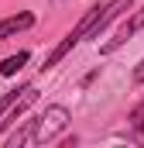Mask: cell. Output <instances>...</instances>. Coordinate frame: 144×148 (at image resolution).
I'll return each instance as SVG.
<instances>
[{
    "instance_id": "obj_1",
    "label": "cell",
    "mask_w": 144,
    "mask_h": 148,
    "mask_svg": "<svg viewBox=\"0 0 144 148\" xmlns=\"http://www.w3.org/2000/svg\"><path fill=\"white\" fill-rule=\"evenodd\" d=\"M72 114L69 107H62V103H52V107H45V110L31 117V121H24L17 131L10 127V134H7V148H24V145H45V141H55L65 127H69Z\"/></svg>"
},
{
    "instance_id": "obj_2",
    "label": "cell",
    "mask_w": 144,
    "mask_h": 148,
    "mask_svg": "<svg viewBox=\"0 0 144 148\" xmlns=\"http://www.w3.org/2000/svg\"><path fill=\"white\" fill-rule=\"evenodd\" d=\"M100 7H103V0H100V3H93V7L82 14V21H79V24L72 28L69 35H65L58 45H55V48H52V52H48V55H45V62H41V69H45V73H48V69H55V66H58L65 55H72V48H75L79 41H86V38H89V28H93V21H96Z\"/></svg>"
},
{
    "instance_id": "obj_3",
    "label": "cell",
    "mask_w": 144,
    "mask_h": 148,
    "mask_svg": "<svg viewBox=\"0 0 144 148\" xmlns=\"http://www.w3.org/2000/svg\"><path fill=\"white\" fill-rule=\"evenodd\" d=\"M141 28H144V7H137V10H134V14H130V17H127V21H124V24L117 28V35L110 38V41L103 45V48H100V52H103V55H113L117 48H124V45H127L130 38L137 35Z\"/></svg>"
},
{
    "instance_id": "obj_4",
    "label": "cell",
    "mask_w": 144,
    "mask_h": 148,
    "mask_svg": "<svg viewBox=\"0 0 144 148\" xmlns=\"http://www.w3.org/2000/svg\"><path fill=\"white\" fill-rule=\"evenodd\" d=\"M35 100H38V90L31 86V83H28V86L21 90V97H17V100H14V103H10V107L3 110V121H0V131H10V127L17 124V117H21V114L28 110V107H31Z\"/></svg>"
},
{
    "instance_id": "obj_5",
    "label": "cell",
    "mask_w": 144,
    "mask_h": 148,
    "mask_svg": "<svg viewBox=\"0 0 144 148\" xmlns=\"http://www.w3.org/2000/svg\"><path fill=\"white\" fill-rule=\"evenodd\" d=\"M28 28H35V14H31V10H17V14H10V17L0 21V41L21 35V31H28Z\"/></svg>"
},
{
    "instance_id": "obj_6",
    "label": "cell",
    "mask_w": 144,
    "mask_h": 148,
    "mask_svg": "<svg viewBox=\"0 0 144 148\" xmlns=\"http://www.w3.org/2000/svg\"><path fill=\"white\" fill-rule=\"evenodd\" d=\"M28 62H31V52H24V48H21V52L7 55V59L0 62V76H3V79H10V76H17V73H21Z\"/></svg>"
},
{
    "instance_id": "obj_7",
    "label": "cell",
    "mask_w": 144,
    "mask_h": 148,
    "mask_svg": "<svg viewBox=\"0 0 144 148\" xmlns=\"http://www.w3.org/2000/svg\"><path fill=\"white\" fill-rule=\"evenodd\" d=\"M127 121H130V127H134V131L144 138V100H141V103H137L130 114H127Z\"/></svg>"
},
{
    "instance_id": "obj_8",
    "label": "cell",
    "mask_w": 144,
    "mask_h": 148,
    "mask_svg": "<svg viewBox=\"0 0 144 148\" xmlns=\"http://www.w3.org/2000/svg\"><path fill=\"white\" fill-rule=\"evenodd\" d=\"M24 86H28V83H24ZM24 86H17V90H7V93L0 97V117H3V110H7V107L17 100V97H21V90H24Z\"/></svg>"
},
{
    "instance_id": "obj_9",
    "label": "cell",
    "mask_w": 144,
    "mask_h": 148,
    "mask_svg": "<svg viewBox=\"0 0 144 148\" xmlns=\"http://www.w3.org/2000/svg\"><path fill=\"white\" fill-rule=\"evenodd\" d=\"M134 83H137V86H144V59L134 66Z\"/></svg>"
}]
</instances>
